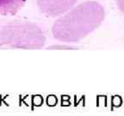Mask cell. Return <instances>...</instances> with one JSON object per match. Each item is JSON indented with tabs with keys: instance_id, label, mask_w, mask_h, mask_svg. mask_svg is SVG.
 <instances>
[{
	"instance_id": "1",
	"label": "cell",
	"mask_w": 124,
	"mask_h": 116,
	"mask_svg": "<svg viewBox=\"0 0 124 116\" xmlns=\"http://www.w3.org/2000/svg\"><path fill=\"white\" fill-rule=\"evenodd\" d=\"M45 44L40 27L29 22H11L0 28V45L10 48L39 49Z\"/></svg>"
},
{
	"instance_id": "2",
	"label": "cell",
	"mask_w": 124,
	"mask_h": 116,
	"mask_svg": "<svg viewBox=\"0 0 124 116\" xmlns=\"http://www.w3.org/2000/svg\"><path fill=\"white\" fill-rule=\"evenodd\" d=\"M75 2L76 0H37V4L45 15L54 17L70 10Z\"/></svg>"
},
{
	"instance_id": "3",
	"label": "cell",
	"mask_w": 124,
	"mask_h": 116,
	"mask_svg": "<svg viewBox=\"0 0 124 116\" xmlns=\"http://www.w3.org/2000/svg\"><path fill=\"white\" fill-rule=\"evenodd\" d=\"M25 0H0V15H10L23 6Z\"/></svg>"
}]
</instances>
